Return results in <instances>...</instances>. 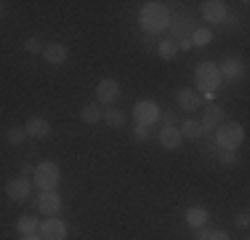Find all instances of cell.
Instances as JSON below:
<instances>
[{
    "label": "cell",
    "instance_id": "f546056e",
    "mask_svg": "<svg viewBox=\"0 0 250 240\" xmlns=\"http://www.w3.org/2000/svg\"><path fill=\"white\" fill-rule=\"evenodd\" d=\"M210 232H213V230H210L208 224H205V227H197V232H194V240H208V238H210Z\"/></svg>",
    "mask_w": 250,
    "mask_h": 240
},
{
    "label": "cell",
    "instance_id": "4fadbf2b",
    "mask_svg": "<svg viewBox=\"0 0 250 240\" xmlns=\"http://www.w3.org/2000/svg\"><path fill=\"white\" fill-rule=\"evenodd\" d=\"M67 56H69V48L62 46V43H48L43 48V59L48 64H64V62H67Z\"/></svg>",
    "mask_w": 250,
    "mask_h": 240
},
{
    "label": "cell",
    "instance_id": "e0dca14e",
    "mask_svg": "<svg viewBox=\"0 0 250 240\" xmlns=\"http://www.w3.org/2000/svg\"><path fill=\"white\" fill-rule=\"evenodd\" d=\"M178 107H181V110H187V112H194L200 107V96L192 91V88H178Z\"/></svg>",
    "mask_w": 250,
    "mask_h": 240
},
{
    "label": "cell",
    "instance_id": "9a60e30c",
    "mask_svg": "<svg viewBox=\"0 0 250 240\" xmlns=\"http://www.w3.org/2000/svg\"><path fill=\"white\" fill-rule=\"evenodd\" d=\"M184 219H187L189 227H194V230H197V227H205V224H208L210 214H208V208H202V206H192V208H187Z\"/></svg>",
    "mask_w": 250,
    "mask_h": 240
},
{
    "label": "cell",
    "instance_id": "4316f807",
    "mask_svg": "<svg viewBox=\"0 0 250 240\" xmlns=\"http://www.w3.org/2000/svg\"><path fill=\"white\" fill-rule=\"evenodd\" d=\"M43 40H40V38H27L24 40V51L27 53H40V51H43Z\"/></svg>",
    "mask_w": 250,
    "mask_h": 240
},
{
    "label": "cell",
    "instance_id": "7402d4cb",
    "mask_svg": "<svg viewBox=\"0 0 250 240\" xmlns=\"http://www.w3.org/2000/svg\"><path fill=\"white\" fill-rule=\"evenodd\" d=\"M101 112H104V107H101V104H85V107H83V112H80V118H83V123L93 125V123H99V120H101Z\"/></svg>",
    "mask_w": 250,
    "mask_h": 240
},
{
    "label": "cell",
    "instance_id": "e575fe53",
    "mask_svg": "<svg viewBox=\"0 0 250 240\" xmlns=\"http://www.w3.org/2000/svg\"><path fill=\"white\" fill-rule=\"evenodd\" d=\"M24 240H43V238H38V235H24Z\"/></svg>",
    "mask_w": 250,
    "mask_h": 240
},
{
    "label": "cell",
    "instance_id": "8992f818",
    "mask_svg": "<svg viewBox=\"0 0 250 240\" xmlns=\"http://www.w3.org/2000/svg\"><path fill=\"white\" fill-rule=\"evenodd\" d=\"M96 99L101 107H112L117 99H120V83L115 77H101L96 86Z\"/></svg>",
    "mask_w": 250,
    "mask_h": 240
},
{
    "label": "cell",
    "instance_id": "5b68a950",
    "mask_svg": "<svg viewBox=\"0 0 250 240\" xmlns=\"http://www.w3.org/2000/svg\"><path fill=\"white\" fill-rule=\"evenodd\" d=\"M160 107L154 104L152 99H141V101H136V107H133V118H136V125H152V123H157L160 120Z\"/></svg>",
    "mask_w": 250,
    "mask_h": 240
},
{
    "label": "cell",
    "instance_id": "6da1fadb",
    "mask_svg": "<svg viewBox=\"0 0 250 240\" xmlns=\"http://www.w3.org/2000/svg\"><path fill=\"white\" fill-rule=\"evenodd\" d=\"M139 22L149 35H157V32H163V29H168L170 14H168V8H165L163 3H146L144 8H141V14H139Z\"/></svg>",
    "mask_w": 250,
    "mask_h": 240
},
{
    "label": "cell",
    "instance_id": "44dd1931",
    "mask_svg": "<svg viewBox=\"0 0 250 240\" xmlns=\"http://www.w3.org/2000/svg\"><path fill=\"white\" fill-rule=\"evenodd\" d=\"M16 230H19V235H38L40 221L35 219V216H21V219L16 221Z\"/></svg>",
    "mask_w": 250,
    "mask_h": 240
},
{
    "label": "cell",
    "instance_id": "8fae6325",
    "mask_svg": "<svg viewBox=\"0 0 250 240\" xmlns=\"http://www.w3.org/2000/svg\"><path fill=\"white\" fill-rule=\"evenodd\" d=\"M221 123H224V110L218 104H213L205 110V115L200 120V128H202V134H213V128H218Z\"/></svg>",
    "mask_w": 250,
    "mask_h": 240
},
{
    "label": "cell",
    "instance_id": "cb8c5ba5",
    "mask_svg": "<svg viewBox=\"0 0 250 240\" xmlns=\"http://www.w3.org/2000/svg\"><path fill=\"white\" fill-rule=\"evenodd\" d=\"M157 53H160V59H165V62H170V59L178 53V46H176V40H163V43L157 46Z\"/></svg>",
    "mask_w": 250,
    "mask_h": 240
},
{
    "label": "cell",
    "instance_id": "836d02e7",
    "mask_svg": "<svg viewBox=\"0 0 250 240\" xmlns=\"http://www.w3.org/2000/svg\"><path fill=\"white\" fill-rule=\"evenodd\" d=\"M32 173H35V166H29V163H21V176H32Z\"/></svg>",
    "mask_w": 250,
    "mask_h": 240
},
{
    "label": "cell",
    "instance_id": "30bf717a",
    "mask_svg": "<svg viewBox=\"0 0 250 240\" xmlns=\"http://www.w3.org/2000/svg\"><path fill=\"white\" fill-rule=\"evenodd\" d=\"M62 195L59 192H40V200H38V208L43 211V216H59L62 214Z\"/></svg>",
    "mask_w": 250,
    "mask_h": 240
},
{
    "label": "cell",
    "instance_id": "ffe728a7",
    "mask_svg": "<svg viewBox=\"0 0 250 240\" xmlns=\"http://www.w3.org/2000/svg\"><path fill=\"white\" fill-rule=\"evenodd\" d=\"M178 134H181V139H202V128H200V123L197 120H184L181 123V128H178Z\"/></svg>",
    "mask_w": 250,
    "mask_h": 240
},
{
    "label": "cell",
    "instance_id": "7c38bea8",
    "mask_svg": "<svg viewBox=\"0 0 250 240\" xmlns=\"http://www.w3.org/2000/svg\"><path fill=\"white\" fill-rule=\"evenodd\" d=\"M24 131H27V136H32V139H45V136L51 134V123H48L45 118L35 115V118H29V120H27Z\"/></svg>",
    "mask_w": 250,
    "mask_h": 240
},
{
    "label": "cell",
    "instance_id": "5bb4252c",
    "mask_svg": "<svg viewBox=\"0 0 250 240\" xmlns=\"http://www.w3.org/2000/svg\"><path fill=\"white\" fill-rule=\"evenodd\" d=\"M168 27H173V35H176V40H181V38H189V35L194 32V22L189 19L187 14H181V16H170V24Z\"/></svg>",
    "mask_w": 250,
    "mask_h": 240
},
{
    "label": "cell",
    "instance_id": "7a4b0ae2",
    "mask_svg": "<svg viewBox=\"0 0 250 240\" xmlns=\"http://www.w3.org/2000/svg\"><path fill=\"white\" fill-rule=\"evenodd\" d=\"M35 184L40 187V192H56L59 182H62V168L53 160H43V163L35 166Z\"/></svg>",
    "mask_w": 250,
    "mask_h": 240
},
{
    "label": "cell",
    "instance_id": "ba28073f",
    "mask_svg": "<svg viewBox=\"0 0 250 240\" xmlns=\"http://www.w3.org/2000/svg\"><path fill=\"white\" fill-rule=\"evenodd\" d=\"M40 235H43V240H67V221L64 219H45L43 224H40Z\"/></svg>",
    "mask_w": 250,
    "mask_h": 240
},
{
    "label": "cell",
    "instance_id": "277c9868",
    "mask_svg": "<svg viewBox=\"0 0 250 240\" xmlns=\"http://www.w3.org/2000/svg\"><path fill=\"white\" fill-rule=\"evenodd\" d=\"M194 83L202 94H216L218 83H221V72H218V64L213 62H202L197 72H194Z\"/></svg>",
    "mask_w": 250,
    "mask_h": 240
},
{
    "label": "cell",
    "instance_id": "3957f363",
    "mask_svg": "<svg viewBox=\"0 0 250 240\" xmlns=\"http://www.w3.org/2000/svg\"><path fill=\"white\" fill-rule=\"evenodd\" d=\"M242 142H245V128H242L240 123H234V120L221 123V125L216 128V147L237 152V147H240Z\"/></svg>",
    "mask_w": 250,
    "mask_h": 240
},
{
    "label": "cell",
    "instance_id": "ac0fdd59",
    "mask_svg": "<svg viewBox=\"0 0 250 240\" xmlns=\"http://www.w3.org/2000/svg\"><path fill=\"white\" fill-rule=\"evenodd\" d=\"M218 72H221V77H226V80H237V77H242V72H245V67H242L240 59H226V62L218 67Z\"/></svg>",
    "mask_w": 250,
    "mask_h": 240
},
{
    "label": "cell",
    "instance_id": "2e32d148",
    "mask_svg": "<svg viewBox=\"0 0 250 240\" xmlns=\"http://www.w3.org/2000/svg\"><path fill=\"white\" fill-rule=\"evenodd\" d=\"M160 144H163L165 149H178V144H181V134H178L176 125H165L163 131L157 134Z\"/></svg>",
    "mask_w": 250,
    "mask_h": 240
},
{
    "label": "cell",
    "instance_id": "1f68e13d",
    "mask_svg": "<svg viewBox=\"0 0 250 240\" xmlns=\"http://www.w3.org/2000/svg\"><path fill=\"white\" fill-rule=\"evenodd\" d=\"M176 46H178V51H192V38H181V40H176Z\"/></svg>",
    "mask_w": 250,
    "mask_h": 240
},
{
    "label": "cell",
    "instance_id": "d4e9b609",
    "mask_svg": "<svg viewBox=\"0 0 250 240\" xmlns=\"http://www.w3.org/2000/svg\"><path fill=\"white\" fill-rule=\"evenodd\" d=\"M24 139H27V131L21 128V125H14V128H8V134H5V142L14 144V147H16V144H21Z\"/></svg>",
    "mask_w": 250,
    "mask_h": 240
},
{
    "label": "cell",
    "instance_id": "9c48e42d",
    "mask_svg": "<svg viewBox=\"0 0 250 240\" xmlns=\"http://www.w3.org/2000/svg\"><path fill=\"white\" fill-rule=\"evenodd\" d=\"M29 192H32V182L24 179V176H16V179H11V182L5 184V195H8L14 203H24L29 197Z\"/></svg>",
    "mask_w": 250,
    "mask_h": 240
},
{
    "label": "cell",
    "instance_id": "52a82bcc",
    "mask_svg": "<svg viewBox=\"0 0 250 240\" xmlns=\"http://www.w3.org/2000/svg\"><path fill=\"white\" fill-rule=\"evenodd\" d=\"M200 11H202V19L208 24H221V22H226V14H229L224 0H205L200 5Z\"/></svg>",
    "mask_w": 250,
    "mask_h": 240
},
{
    "label": "cell",
    "instance_id": "603a6c76",
    "mask_svg": "<svg viewBox=\"0 0 250 240\" xmlns=\"http://www.w3.org/2000/svg\"><path fill=\"white\" fill-rule=\"evenodd\" d=\"M189 38H192V46H208L213 40V32L208 27H194V32Z\"/></svg>",
    "mask_w": 250,
    "mask_h": 240
},
{
    "label": "cell",
    "instance_id": "83f0119b",
    "mask_svg": "<svg viewBox=\"0 0 250 240\" xmlns=\"http://www.w3.org/2000/svg\"><path fill=\"white\" fill-rule=\"evenodd\" d=\"M130 136H133V142H146V139L152 136V134H149V125H136Z\"/></svg>",
    "mask_w": 250,
    "mask_h": 240
},
{
    "label": "cell",
    "instance_id": "4dcf8cb0",
    "mask_svg": "<svg viewBox=\"0 0 250 240\" xmlns=\"http://www.w3.org/2000/svg\"><path fill=\"white\" fill-rule=\"evenodd\" d=\"M160 118L165 120V125H176V123H178V115H176V112H163Z\"/></svg>",
    "mask_w": 250,
    "mask_h": 240
},
{
    "label": "cell",
    "instance_id": "f1b7e54d",
    "mask_svg": "<svg viewBox=\"0 0 250 240\" xmlns=\"http://www.w3.org/2000/svg\"><path fill=\"white\" fill-rule=\"evenodd\" d=\"M234 224L240 227V230H245V227L250 224V216H248V211H240V214H237V216H234Z\"/></svg>",
    "mask_w": 250,
    "mask_h": 240
},
{
    "label": "cell",
    "instance_id": "484cf974",
    "mask_svg": "<svg viewBox=\"0 0 250 240\" xmlns=\"http://www.w3.org/2000/svg\"><path fill=\"white\" fill-rule=\"evenodd\" d=\"M218 155V163L221 166H237V152H231V149H221Z\"/></svg>",
    "mask_w": 250,
    "mask_h": 240
},
{
    "label": "cell",
    "instance_id": "d590c367",
    "mask_svg": "<svg viewBox=\"0 0 250 240\" xmlns=\"http://www.w3.org/2000/svg\"><path fill=\"white\" fill-rule=\"evenodd\" d=\"M0 16H3V3H0Z\"/></svg>",
    "mask_w": 250,
    "mask_h": 240
},
{
    "label": "cell",
    "instance_id": "d6a6232c",
    "mask_svg": "<svg viewBox=\"0 0 250 240\" xmlns=\"http://www.w3.org/2000/svg\"><path fill=\"white\" fill-rule=\"evenodd\" d=\"M208 240H231V238H229V232H226V230H216V232H210V238H208Z\"/></svg>",
    "mask_w": 250,
    "mask_h": 240
},
{
    "label": "cell",
    "instance_id": "d6986e66",
    "mask_svg": "<svg viewBox=\"0 0 250 240\" xmlns=\"http://www.w3.org/2000/svg\"><path fill=\"white\" fill-rule=\"evenodd\" d=\"M101 120H104L109 128H123V125H125V112L117 110V107H104V112H101Z\"/></svg>",
    "mask_w": 250,
    "mask_h": 240
}]
</instances>
